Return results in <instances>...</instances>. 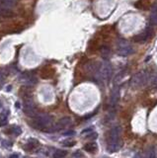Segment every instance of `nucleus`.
<instances>
[{"instance_id":"f257e3e1","label":"nucleus","mask_w":157,"mask_h":158,"mask_svg":"<svg viewBox=\"0 0 157 158\" xmlns=\"http://www.w3.org/2000/svg\"><path fill=\"white\" fill-rule=\"evenodd\" d=\"M120 134H121V128L116 127L112 128L110 134L108 135V150L111 152H115L121 147L120 142Z\"/></svg>"},{"instance_id":"f03ea898","label":"nucleus","mask_w":157,"mask_h":158,"mask_svg":"<svg viewBox=\"0 0 157 158\" xmlns=\"http://www.w3.org/2000/svg\"><path fill=\"white\" fill-rule=\"evenodd\" d=\"M133 47L130 46V43H127V41L124 40H121L118 43V50L117 53L118 56H129V54L133 53Z\"/></svg>"},{"instance_id":"7ed1b4c3","label":"nucleus","mask_w":157,"mask_h":158,"mask_svg":"<svg viewBox=\"0 0 157 158\" xmlns=\"http://www.w3.org/2000/svg\"><path fill=\"white\" fill-rule=\"evenodd\" d=\"M147 82V75L145 72H138L136 75L133 76V78L130 80V86L133 88H137L144 85Z\"/></svg>"},{"instance_id":"20e7f679","label":"nucleus","mask_w":157,"mask_h":158,"mask_svg":"<svg viewBox=\"0 0 157 158\" xmlns=\"http://www.w3.org/2000/svg\"><path fill=\"white\" fill-rule=\"evenodd\" d=\"M151 36H152V29L147 27L141 34L134 37L133 41L136 42V43H144V42H146L149 38H151Z\"/></svg>"},{"instance_id":"39448f33","label":"nucleus","mask_w":157,"mask_h":158,"mask_svg":"<svg viewBox=\"0 0 157 158\" xmlns=\"http://www.w3.org/2000/svg\"><path fill=\"white\" fill-rule=\"evenodd\" d=\"M21 80L23 82L27 83L28 85H31V84L36 83V78H35V76L31 72H26V73L22 74V76L20 77V81Z\"/></svg>"},{"instance_id":"423d86ee","label":"nucleus","mask_w":157,"mask_h":158,"mask_svg":"<svg viewBox=\"0 0 157 158\" xmlns=\"http://www.w3.org/2000/svg\"><path fill=\"white\" fill-rule=\"evenodd\" d=\"M71 125V120H70L69 118H63L62 120H60L57 124L56 125V128H53V131H59V130H61L63 128H66L68 127V125Z\"/></svg>"},{"instance_id":"0eeeda50","label":"nucleus","mask_w":157,"mask_h":158,"mask_svg":"<svg viewBox=\"0 0 157 158\" xmlns=\"http://www.w3.org/2000/svg\"><path fill=\"white\" fill-rule=\"evenodd\" d=\"M53 75V69L50 67H46L41 70V77L43 78H50Z\"/></svg>"},{"instance_id":"6e6552de","label":"nucleus","mask_w":157,"mask_h":158,"mask_svg":"<svg viewBox=\"0 0 157 158\" xmlns=\"http://www.w3.org/2000/svg\"><path fill=\"white\" fill-rule=\"evenodd\" d=\"M38 145H39V141L35 140V139H30V141L28 142V145L24 146V148H25V149H27V150H33Z\"/></svg>"},{"instance_id":"1a4fd4ad","label":"nucleus","mask_w":157,"mask_h":158,"mask_svg":"<svg viewBox=\"0 0 157 158\" xmlns=\"http://www.w3.org/2000/svg\"><path fill=\"white\" fill-rule=\"evenodd\" d=\"M84 149L88 152H95L97 150V144L94 142H90V143H86L84 145Z\"/></svg>"},{"instance_id":"9d476101","label":"nucleus","mask_w":157,"mask_h":158,"mask_svg":"<svg viewBox=\"0 0 157 158\" xmlns=\"http://www.w3.org/2000/svg\"><path fill=\"white\" fill-rule=\"evenodd\" d=\"M118 100V90H114L112 92V96H111V106H116Z\"/></svg>"},{"instance_id":"9b49d317","label":"nucleus","mask_w":157,"mask_h":158,"mask_svg":"<svg viewBox=\"0 0 157 158\" xmlns=\"http://www.w3.org/2000/svg\"><path fill=\"white\" fill-rule=\"evenodd\" d=\"M7 116H8V111H4L0 114V125L4 127L7 124Z\"/></svg>"},{"instance_id":"f8f14e48","label":"nucleus","mask_w":157,"mask_h":158,"mask_svg":"<svg viewBox=\"0 0 157 158\" xmlns=\"http://www.w3.org/2000/svg\"><path fill=\"white\" fill-rule=\"evenodd\" d=\"M100 53L103 57H108L111 53V50L108 47H102L100 49Z\"/></svg>"},{"instance_id":"ddd939ff","label":"nucleus","mask_w":157,"mask_h":158,"mask_svg":"<svg viewBox=\"0 0 157 158\" xmlns=\"http://www.w3.org/2000/svg\"><path fill=\"white\" fill-rule=\"evenodd\" d=\"M149 23L151 25H154V26L157 25V12L152 11V14L149 18Z\"/></svg>"},{"instance_id":"4468645a","label":"nucleus","mask_w":157,"mask_h":158,"mask_svg":"<svg viewBox=\"0 0 157 158\" xmlns=\"http://www.w3.org/2000/svg\"><path fill=\"white\" fill-rule=\"evenodd\" d=\"M67 152L64 150H57L56 153L53 154V157H64L66 156Z\"/></svg>"},{"instance_id":"2eb2a0df","label":"nucleus","mask_w":157,"mask_h":158,"mask_svg":"<svg viewBox=\"0 0 157 158\" xmlns=\"http://www.w3.org/2000/svg\"><path fill=\"white\" fill-rule=\"evenodd\" d=\"M11 131H12V133L15 134H20L22 133V130L20 128H18V127H14V128L12 127Z\"/></svg>"},{"instance_id":"dca6fc26","label":"nucleus","mask_w":157,"mask_h":158,"mask_svg":"<svg viewBox=\"0 0 157 158\" xmlns=\"http://www.w3.org/2000/svg\"><path fill=\"white\" fill-rule=\"evenodd\" d=\"M75 144V141H63V145H65V146H69V147H71L73 146Z\"/></svg>"},{"instance_id":"f3484780","label":"nucleus","mask_w":157,"mask_h":158,"mask_svg":"<svg viewBox=\"0 0 157 158\" xmlns=\"http://www.w3.org/2000/svg\"><path fill=\"white\" fill-rule=\"evenodd\" d=\"M83 156L84 155H83V154L81 153V151H79V150H77L75 153L72 154V157H83Z\"/></svg>"},{"instance_id":"a211bd4d","label":"nucleus","mask_w":157,"mask_h":158,"mask_svg":"<svg viewBox=\"0 0 157 158\" xmlns=\"http://www.w3.org/2000/svg\"><path fill=\"white\" fill-rule=\"evenodd\" d=\"M146 156H147V157H155V153H154V151H153L152 149H151V150H149V151H147Z\"/></svg>"},{"instance_id":"6ab92c4d","label":"nucleus","mask_w":157,"mask_h":158,"mask_svg":"<svg viewBox=\"0 0 157 158\" xmlns=\"http://www.w3.org/2000/svg\"><path fill=\"white\" fill-rule=\"evenodd\" d=\"M152 85L155 87V88H157V77H155L154 79H153V81H152Z\"/></svg>"},{"instance_id":"aec40b11","label":"nucleus","mask_w":157,"mask_h":158,"mask_svg":"<svg viewBox=\"0 0 157 158\" xmlns=\"http://www.w3.org/2000/svg\"><path fill=\"white\" fill-rule=\"evenodd\" d=\"M75 133L73 131H66V133L63 134V135H70V134H74Z\"/></svg>"},{"instance_id":"412c9836","label":"nucleus","mask_w":157,"mask_h":158,"mask_svg":"<svg viewBox=\"0 0 157 158\" xmlns=\"http://www.w3.org/2000/svg\"><path fill=\"white\" fill-rule=\"evenodd\" d=\"M10 157H18V155L17 154H13V155H11Z\"/></svg>"},{"instance_id":"4be33fe9","label":"nucleus","mask_w":157,"mask_h":158,"mask_svg":"<svg viewBox=\"0 0 157 158\" xmlns=\"http://www.w3.org/2000/svg\"><path fill=\"white\" fill-rule=\"evenodd\" d=\"M0 107H1V102H0Z\"/></svg>"}]
</instances>
